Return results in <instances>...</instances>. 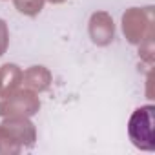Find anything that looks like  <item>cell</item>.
<instances>
[{
    "mask_svg": "<svg viewBox=\"0 0 155 155\" xmlns=\"http://www.w3.org/2000/svg\"><path fill=\"white\" fill-rule=\"evenodd\" d=\"M130 135L137 148L153 150V106L139 108L130 120Z\"/></svg>",
    "mask_w": 155,
    "mask_h": 155,
    "instance_id": "obj_1",
    "label": "cell"
}]
</instances>
